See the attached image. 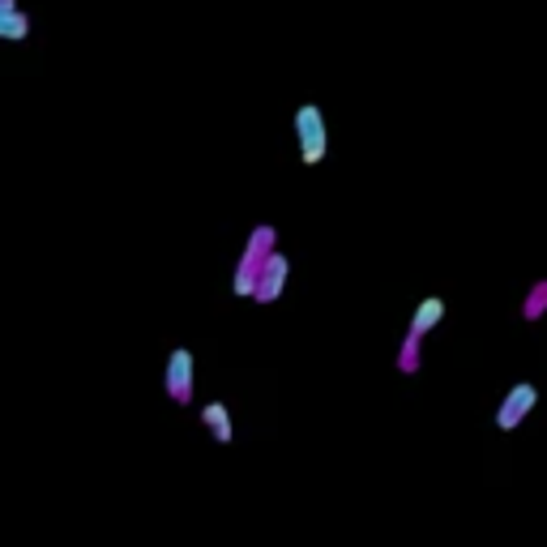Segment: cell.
<instances>
[{
    "instance_id": "6da1fadb",
    "label": "cell",
    "mask_w": 547,
    "mask_h": 547,
    "mask_svg": "<svg viewBox=\"0 0 547 547\" xmlns=\"http://www.w3.org/2000/svg\"><path fill=\"white\" fill-rule=\"evenodd\" d=\"M295 137H299V163L321 167L329 155V128H325L321 103H299L295 107Z\"/></svg>"
},
{
    "instance_id": "7a4b0ae2",
    "label": "cell",
    "mask_w": 547,
    "mask_h": 547,
    "mask_svg": "<svg viewBox=\"0 0 547 547\" xmlns=\"http://www.w3.org/2000/svg\"><path fill=\"white\" fill-rule=\"evenodd\" d=\"M534 407H539V385H531V380L509 385V393L501 398V407H496V428H501V432H518L522 423L531 420Z\"/></svg>"
},
{
    "instance_id": "3957f363",
    "label": "cell",
    "mask_w": 547,
    "mask_h": 547,
    "mask_svg": "<svg viewBox=\"0 0 547 547\" xmlns=\"http://www.w3.org/2000/svg\"><path fill=\"white\" fill-rule=\"evenodd\" d=\"M287 279H291V261H287L279 248H269V253L261 257V269H257L253 299H257V304H274V299H282V291H287Z\"/></svg>"
},
{
    "instance_id": "277c9868",
    "label": "cell",
    "mask_w": 547,
    "mask_h": 547,
    "mask_svg": "<svg viewBox=\"0 0 547 547\" xmlns=\"http://www.w3.org/2000/svg\"><path fill=\"white\" fill-rule=\"evenodd\" d=\"M193 351L188 347H176L167 355V398L176 407H188L193 402Z\"/></svg>"
},
{
    "instance_id": "5b68a950",
    "label": "cell",
    "mask_w": 547,
    "mask_h": 547,
    "mask_svg": "<svg viewBox=\"0 0 547 547\" xmlns=\"http://www.w3.org/2000/svg\"><path fill=\"white\" fill-rule=\"evenodd\" d=\"M445 312H450V304H445L441 295H423L420 304H415V312H410L407 334H410V338H428L436 325L445 321Z\"/></svg>"
},
{
    "instance_id": "8992f818",
    "label": "cell",
    "mask_w": 547,
    "mask_h": 547,
    "mask_svg": "<svg viewBox=\"0 0 547 547\" xmlns=\"http://www.w3.org/2000/svg\"><path fill=\"white\" fill-rule=\"evenodd\" d=\"M201 423L214 432V441H218V445H231L236 423H231V410H227L223 402H206V407H201Z\"/></svg>"
},
{
    "instance_id": "52a82bcc",
    "label": "cell",
    "mask_w": 547,
    "mask_h": 547,
    "mask_svg": "<svg viewBox=\"0 0 547 547\" xmlns=\"http://www.w3.org/2000/svg\"><path fill=\"white\" fill-rule=\"evenodd\" d=\"M257 269H261V253H253V248H244V257H239V266H236V282H231V291H236L239 299H253Z\"/></svg>"
},
{
    "instance_id": "ba28073f",
    "label": "cell",
    "mask_w": 547,
    "mask_h": 547,
    "mask_svg": "<svg viewBox=\"0 0 547 547\" xmlns=\"http://www.w3.org/2000/svg\"><path fill=\"white\" fill-rule=\"evenodd\" d=\"M30 35V17L22 14V9H0V39H14V43H22Z\"/></svg>"
},
{
    "instance_id": "9c48e42d",
    "label": "cell",
    "mask_w": 547,
    "mask_h": 547,
    "mask_svg": "<svg viewBox=\"0 0 547 547\" xmlns=\"http://www.w3.org/2000/svg\"><path fill=\"white\" fill-rule=\"evenodd\" d=\"M539 317H547V279L534 282L522 299V321H539Z\"/></svg>"
},
{
    "instance_id": "30bf717a",
    "label": "cell",
    "mask_w": 547,
    "mask_h": 547,
    "mask_svg": "<svg viewBox=\"0 0 547 547\" xmlns=\"http://www.w3.org/2000/svg\"><path fill=\"white\" fill-rule=\"evenodd\" d=\"M420 342L423 338H402V351H398V372H402V377H420Z\"/></svg>"
},
{
    "instance_id": "8fae6325",
    "label": "cell",
    "mask_w": 547,
    "mask_h": 547,
    "mask_svg": "<svg viewBox=\"0 0 547 547\" xmlns=\"http://www.w3.org/2000/svg\"><path fill=\"white\" fill-rule=\"evenodd\" d=\"M244 248H253V253L266 257L269 248H279V227H274V223H257V227H253V236H248V244H244Z\"/></svg>"
},
{
    "instance_id": "7c38bea8",
    "label": "cell",
    "mask_w": 547,
    "mask_h": 547,
    "mask_svg": "<svg viewBox=\"0 0 547 547\" xmlns=\"http://www.w3.org/2000/svg\"><path fill=\"white\" fill-rule=\"evenodd\" d=\"M14 5H17V0H0V9H14Z\"/></svg>"
}]
</instances>
